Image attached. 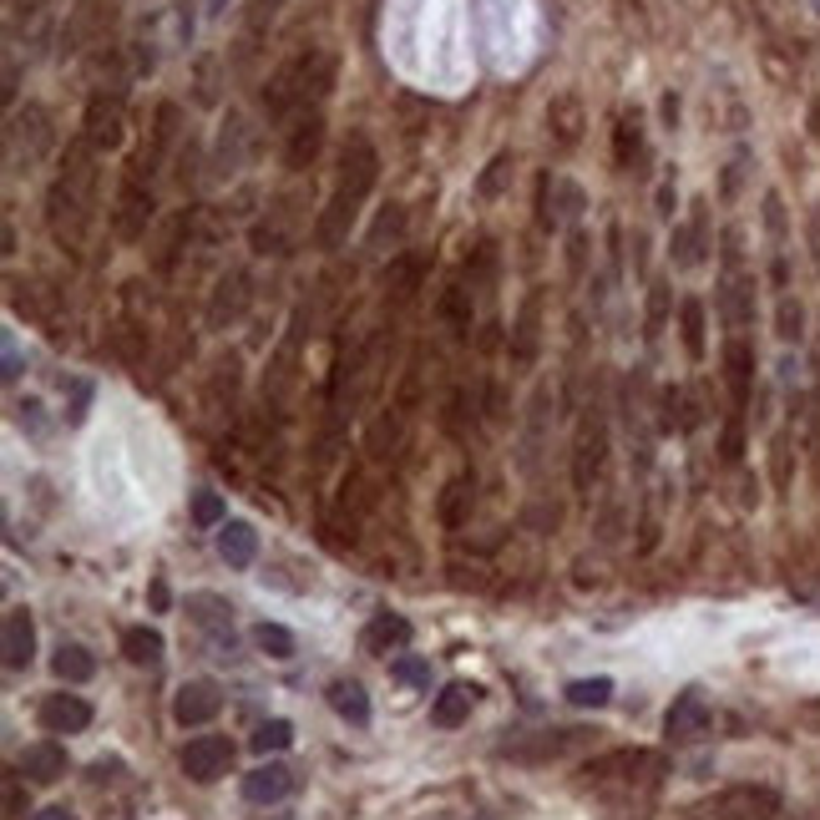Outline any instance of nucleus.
Listing matches in <instances>:
<instances>
[{
    "instance_id": "f257e3e1",
    "label": "nucleus",
    "mask_w": 820,
    "mask_h": 820,
    "mask_svg": "<svg viewBox=\"0 0 820 820\" xmlns=\"http://www.w3.org/2000/svg\"><path fill=\"white\" fill-rule=\"evenodd\" d=\"M375 183H381V152H375V142L365 133H355L345 142V152H339V183L330 192V208L314 223V244L320 249H339L350 238L355 219H360V208H365Z\"/></svg>"
},
{
    "instance_id": "f03ea898",
    "label": "nucleus",
    "mask_w": 820,
    "mask_h": 820,
    "mask_svg": "<svg viewBox=\"0 0 820 820\" xmlns=\"http://www.w3.org/2000/svg\"><path fill=\"white\" fill-rule=\"evenodd\" d=\"M97 147L72 142L66 158H61V173L46 192V223H51V238L61 249H82L91 228V192H97Z\"/></svg>"
},
{
    "instance_id": "7ed1b4c3",
    "label": "nucleus",
    "mask_w": 820,
    "mask_h": 820,
    "mask_svg": "<svg viewBox=\"0 0 820 820\" xmlns=\"http://www.w3.org/2000/svg\"><path fill=\"white\" fill-rule=\"evenodd\" d=\"M339 76V57L324 46H309L294 61H284L264 87V112L269 117H289V112H309V102H324Z\"/></svg>"
},
{
    "instance_id": "20e7f679",
    "label": "nucleus",
    "mask_w": 820,
    "mask_h": 820,
    "mask_svg": "<svg viewBox=\"0 0 820 820\" xmlns=\"http://www.w3.org/2000/svg\"><path fill=\"white\" fill-rule=\"evenodd\" d=\"M122 137H127V102L122 91H97L87 102V117H82V142L97 147V152H117Z\"/></svg>"
},
{
    "instance_id": "39448f33",
    "label": "nucleus",
    "mask_w": 820,
    "mask_h": 820,
    "mask_svg": "<svg viewBox=\"0 0 820 820\" xmlns=\"http://www.w3.org/2000/svg\"><path fill=\"white\" fill-rule=\"evenodd\" d=\"M152 213H158L152 188L142 183V173H127L117 188V203H112V228H117V238H142Z\"/></svg>"
},
{
    "instance_id": "423d86ee",
    "label": "nucleus",
    "mask_w": 820,
    "mask_h": 820,
    "mask_svg": "<svg viewBox=\"0 0 820 820\" xmlns=\"http://www.w3.org/2000/svg\"><path fill=\"white\" fill-rule=\"evenodd\" d=\"M234 765V745L223 734H198L188 749H183V775L198 780V785H213V780L228 775Z\"/></svg>"
},
{
    "instance_id": "0eeeda50",
    "label": "nucleus",
    "mask_w": 820,
    "mask_h": 820,
    "mask_svg": "<svg viewBox=\"0 0 820 820\" xmlns=\"http://www.w3.org/2000/svg\"><path fill=\"white\" fill-rule=\"evenodd\" d=\"M709 724H715V715H709V699H704L699 688H684V694L669 704V715H663V734H669V740H679V745H688V740H704V734H709Z\"/></svg>"
},
{
    "instance_id": "6e6552de",
    "label": "nucleus",
    "mask_w": 820,
    "mask_h": 820,
    "mask_svg": "<svg viewBox=\"0 0 820 820\" xmlns=\"http://www.w3.org/2000/svg\"><path fill=\"white\" fill-rule=\"evenodd\" d=\"M223 709V694L208 679H188V684L173 694V719L183 724V730H198V724H208V719Z\"/></svg>"
},
{
    "instance_id": "1a4fd4ad",
    "label": "nucleus",
    "mask_w": 820,
    "mask_h": 820,
    "mask_svg": "<svg viewBox=\"0 0 820 820\" xmlns=\"http://www.w3.org/2000/svg\"><path fill=\"white\" fill-rule=\"evenodd\" d=\"M780 810V795L765 791V785H734L715 800V816L719 820H765Z\"/></svg>"
},
{
    "instance_id": "9d476101",
    "label": "nucleus",
    "mask_w": 820,
    "mask_h": 820,
    "mask_svg": "<svg viewBox=\"0 0 820 820\" xmlns=\"http://www.w3.org/2000/svg\"><path fill=\"white\" fill-rule=\"evenodd\" d=\"M289 791H294V770L278 760H269L244 775V800H249V806H278Z\"/></svg>"
},
{
    "instance_id": "9b49d317",
    "label": "nucleus",
    "mask_w": 820,
    "mask_h": 820,
    "mask_svg": "<svg viewBox=\"0 0 820 820\" xmlns=\"http://www.w3.org/2000/svg\"><path fill=\"white\" fill-rule=\"evenodd\" d=\"M91 724V704L82 694H51L41 704V730L46 734H82Z\"/></svg>"
},
{
    "instance_id": "f8f14e48",
    "label": "nucleus",
    "mask_w": 820,
    "mask_h": 820,
    "mask_svg": "<svg viewBox=\"0 0 820 820\" xmlns=\"http://www.w3.org/2000/svg\"><path fill=\"white\" fill-rule=\"evenodd\" d=\"M0 654H5V669H26L30 663V654H36V623H30L26 608H11V613H5Z\"/></svg>"
},
{
    "instance_id": "ddd939ff",
    "label": "nucleus",
    "mask_w": 820,
    "mask_h": 820,
    "mask_svg": "<svg viewBox=\"0 0 820 820\" xmlns=\"http://www.w3.org/2000/svg\"><path fill=\"white\" fill-rule=\"evenodd\" d=\"M21 775L36 780V785H57V780L66 775V749H61L57 740H36V745H26V755H21Z\"/></svg>"
},
{
    "instance_id": "4468645a",
    "label": "nucleus",
    "mask_w": 820,
    "mask_h": 820,
    "mask_svg": "<svg viewBox=\"0 0 820 820\" xmlns=\"http://www.w3.org/2000/svg\"><path fill=\"white\" fill-rule=\"evenodd\" d=\"M583 127H587V112H583V102H577L572 91H562V97L547 102V133H552L557 147H572L577 137H583Z\"/></svg>"
},
{
    "instance_id": "2eb2a0df",
    "label": "nucleus",
    "mask_w": 820,
    "mask_h": 820,
    "mask_svg": "<svg viewBox=\"0 0 820 820\" xmlns=\"http://www.w3.org/2000/svg\"><path fill=\"white\" fill-rule=\"evenodd\" d=\"M320 142H324L320 107H314V112H299V122H294V133H289V147H284L289 167H309V162H314V152H320Z\"/></svg>"
},
{
    "instance_id": "dca6fc26",
    "label": "nucleus",
    "mask_w": 820,
    "mask_h": 820,
    "mask_svg": "<svg viewBox=\"0 0 820 820\" xmlns=\"http://www.w3.org/2000/svg\"><path fill=\"white\" fill-rule=\"evenodd\" d=\"M471 704H476V688L471 684H446L436 694V704H431V719H436L440 730H461L471 719Z\"/></svg>"
},
{
    "instance_id": "f3484780",
    "label": "nucleus",
    "mask_w": 820,
    "mask_h": 820,
    "mask_svg": "<svg viewBox=\"0 0 820 820\" xmlns=\"http://www.w3.org/2000/svg\"><path fill=\"white\" fill-rule=\"evenodd\" d=\"M602 451H608V431H602L598 421L583 425V436H577V467H572V476H577V486H593L602 471Z\"/></svg>"
},
{
    "instance_id": "a211bd4d",
    "label": "nucleus",
    "mask_w": 820,
    "mask_h": 820,
    "mask_svg": "<svg viewBox=\"0 0 820 820\" xmlns=\"http://www.w3.org/2000/svg\"><path fill=\"white\" fill-rule=\"evenodd\" d=\"M107 5L102 0H82V5H76L72 11V21H66V30H61V46H66V51H76V46H87V41H97V36H102V21H107Z\"/></svg>"
},
{
    "instance_id": "6ab92c4d",
    "label": "nucleus",
    "mask_w": 820,
    "mask_h": 820,
    "mask_svg": "<svg viewBox=\"0 0 820 820\" xmlns=\"http://www.w3.org/2000/svg\"><path fill=\"white\" fill-rule=\"evenodd\" d=\"M219 557L228 568H249L253 557H259V532L249 522H223L219 532Z\"/></svg>"
},
{
    "instance_id": "aec40b11",
    "label": "nucleus",
    "mask_w": 820,
    "mask_h": 820,
    "mask_svg": "<svg viewBox=\"0 0 820 820\" xmlns=\"http://www.w3.org/2000/svg\"><path fill=\"white\" fill-rule=\"evenodd\" d=\"M330 704H335V715L345 719V724H355V730L370 724V694L355 684V679H335V684H330Z\"/></svg>"
},
{
    "instance_id": "412c9836",
    "label": "nucleus",
    "mask_w": 820,
    "mask_h": 820,
    "mask_svg": "<svg viewBox=\"0 0 820 820\" xmlns=\"http://www.w3.org/2000/svg\"><path fill=\"white\" fill-rule=\"evenodd\" d=\"M244 305H249V278L228 274L219 284V294H213V305H208V324H213V330H223V320H238V314H244Z\"/></svg>"
},
{
    "instance_id": "4be33fe9",
    "label": "nucleus",
    "mask_w": 820,
    "mask_h": 820,
    "mask_svg": "<svg viewBox=\"0 0 820 820\" xmlns=\"http://www.w3.org/2000/svg\"><path fill=\"white\" fill-rule=\"evenodd\" d=\"M188 613L198 618V623H203L208 633H213V638H228V644H234V629H228V623H234V608H228V602L223 598H213V593H192L188 598Z\"/></svg>"
},
{
    "instance_id": "5701e85b",
    "label": "nucleus",
    "mask_w": 820,
    "mask_h": 820,
    "mask_svg": "<svg viewBox=\"0 0 820 820\" xmlns=\"http://www.w3.org/2000/svg\"><path fill=\"white\" fill-rule=\"evenodd\" d=\"M410 644V623L400 613H375L365 629V648L370 654H390V648H406Z\"/></svg>"
},
{
    "instance_id": "b1692460",
    "label": "nucleus",
    "mask_w": 820,
    "mask_h": 820,
    "mask_svg": "<svg viewBox=\"0 0 820 820\" xmlns=\"http://www.w3.org/2000/svg\"><path fill=\"white\" fill-rule=\"evenodd\" d=\"M51 674H57L61 684H87V679L97 674V659H91L82 644H61L57 659H51Z\"/></svg>"
},
{
    "instance_id": "393cba45",
    "label": "nucleus",
    "mask_w": 820,
    "mask_h": 820,
    "mask_svg": "<svg viewBox=\"0 0 820 820\" xmlns=\"http://www.w3.org/2000/svg\"><path fill=\"white\" fill-rule=\"evenodd\" d=\"M613 158H618V167H633V162L644 158V117H638V112H623V117H618Z\"/></svg>"
},
{
    "instance_id": "a878e982",
    "label": "nucleus",
    "mask_w": 820,
    "mask_h": 820,
    "mask_svg": "<svg viewBox=\"0 0 820 820\" xmlns=\"http://www.w3.org/2000/svg\"><path fill=\"white\" fill-rule=\"evenodd\" d=\"M122 654H127V659L133 663H158L162 659V633L158 629H127L122 633Z\"/></svg>"
},
{
    "instance_id": "bb28decb",
    "label": "nucleus",
    "mask_w": 820,
    "mask_h": 820,
    "mask_svg": "<svg viewBox=\"0 0 820 820\" xmlns=\"http://www.w3.org/2000/svg\"><path fill=\"white\" fill-rule=\"evenodd\" d=\"M436 309H440V320L451 324L456 335H467V330H471V289H467V284H451V289L440 294Z\"/></svg>"
},
{
    "instance_id": "cd10ccee",
    "label": "nucleus",
    "mask_w": 820,
    "mask_h": 820,
    "mask_svg": "<svg viewBox=\"0 0 820 820\" xmlns=\"http://www.w3.org/2000/svg\"><path fill=\"white\" fill-rule=\"evenodd\" d=\"M421 269H425V259H421V253H400L396 264L385 269V289H396V299H406V294H415V284H421Z\"/></svg>"
},
{
    "instance_id": "c85d7f7f",
    "label": "nucleus",
    "mask_w": 820,
    "mask_h": 820,
    "mask_svg": "<svg viewBox=\"0 0 820 820\" xmlns=\"http://www.w3.org/2000/svg\"><path fill=\"white\" fill-rule=\"evenodd\" d=\"M724 365H730V390H734V400L745 406V400H749V370H755V355H749L745 339H734V345H730Z\"/></svg>"
},
{
    "instance_id": "c756f323",
    "label": "nucleus",
    "mask_w": 820,
    "mask_h": 820,
    "mask_svg": "<svg viewBox=\"0 0 820 820\" xmlns=\"http://www.w3.org/2000/svg\"><path fill=\"white\" fill-rule=\"evenodd\" d=\"M562 694H568L577 709H602V704L613 699V679H602V674L598 679H572Z\"/></svg>"
},
{
    "instance_id": "7c9ffc66",
    "label": "nucleus",
    "mask_w": 820,
    "mask_h": 820,
    "mask_svg": "<svg viewBox=\"0 0 820 820\" xmlns=\"http://www.w3.org/2000/svg\"><path fill=\"white\" fill-rule=\"evenodd\" d=\"M471 492H476V482H471V476H456V482L446 486V497H440V522H446V527H461V522H467Z\"/></svg>"
},
{
    "instance_id": "2f4dec72",
    "label": "nucleus",
    "mask_w": 820,
    "mask_h": 820,
    "mask_svg": "<svg viewBox=\"0 0 820 820\" xmlns=\"http://www.w3.org/2000/svg\"><path fill=\"white\" fill-rule=\"evenodd\" d=\"M679 324H684L688 360H704V305L699 299H684V305H679Z\"/></svg>"
},
{
    "instance_id": "473e14b6",
    "label": "nucleus",
    "mask_w": 820,
    "mask_h": 820,
    "mask_svg": "<svg viewBox=\"0 0 820 820\" xmlns=\"http://www.w3.org/2000/svg\"><path fill=\"white\" fill-rule=\"evenodd\" d=\"M249 745L259 749V755H278V749L294 745V724H289V719H264V724L253 730Z\"/></svg>"
},
{
    "instance_id": "72a5a7b5",
    "label": "nucleus",
    "mask_w": 820,
    "mask_h": 820,
    "mask_svg": "<svg viewBox=\"0 0 820 820\" xmlns=\"http://www.w3.org/2000/svg\"><path fill=\"white\" fill-rule=\"evenodd\" d=\"M253 644L264 648L269 659H294V633L284 629V623H259V629H253Z\"/></svg>"
},
{
    "instance_id": "f704fd0d",
    "label": "nucleus",
    "mask_w": 820,
    "mask_h": 820,
    "mask_svg": "<svg viewBox=\"0 0 820 820\" xmlns=\"http://www.w3.org/2000/svg\"><path fill=\"white\" fill-rule=\"evenodd\" d=\"M699 234H704V213H694V219H688L684 228L674 234V249H679L674 259H679L684 269H688V264H699V253H704V249H699Z\"/></svg>"
},
{
    "instance_id": "c9c22d12",
    "label": "nucleus",
    "mask_w": 820,
    "mask_h": 820,
    "mask_svg": "<svg viewBox=\"0 0 820 820\" xmlns=\"http://www.w3.org/2000/svg\"><path fill=\"white\" fill-rule=\"evenodd\" d=\"M390 679H400V684H410V688H431V663L415 659V654H400V659L390 663Z\"/></svg>"
},
{
    "instance_id": "e433bc0d",
    "label": "nucleus",
    "mask_w": 820,
    "mask_h": 820,
    "mask_svg": "<svg viewBox=\"0 0 820 820\" xmlns=\"http://www.w3.org/2000/svg\"><path fill=\"white\" fill-rule=\"evenodd\" d=\"M517 360H532V350H537V299H532L527 309H522V320H517Z\"/></svg>"
},
{
    "instance_id": "4c0bfd02",
    "label": "nucleus",
    "mask_w": 820,
    "mask_h": 820,
    "mask_svg": "<svg viewBox=\"0 0 820 820\" xmlns=\"http://www.w3.org/2000/svg\"><path fill=\"white\" fill-rule=\"evenodd\" d=\"M192 522H198V527H219L223 522V497L219 492H198V497H192Z\"/></svg>"
},
{
    "instance_id": "58836bf2",
    "label": "nucleus",
    "mask_w": 820,
    "mask_h": 820,
    "mask_svg": "<svg viewBox=\"0 0 820 820\" xmlns=\"http://www.w3.org/2000/svg\"><path fill=\"white\" fill-rule=\"evenodd\" d=\"M507 167H512V158H507V152H501V158H492V167H486L482 183H476V188H482V198H497V192H501V173H507Z\"/></svg>"
},
{
    "instance_id": "ea45409f",
    "label": "nucleus",
    "mask_w": 820,
    "mask_h": 820,
    "mask_svg": "<svg viewBox=\"0 0 820 820\" xmlns=\"http://www.w3.org/2000/svg\"><path fill=\"white\" fill-rule=\"evenodd\" d=\"M400 228H406V213H381V223H375V244H385V238H400Z\"/></svg>"
},
{
    "instance_id": "a19ab883",
    "label": "nucleus",
    "mask_w": 820,
    "mask_h": 820,
    "mask_svg": "<svg viewBox=\"0 0 820 820\" xmlns=\"http://www.w3.org/2000/svg\"><path fill=\"white\" fill-rule=\"evenodd\" d=\"M740 451H745V431H740V415H734L730 431H724V461H740Z\"/></svg>"
},
{
    "instance_id": "79ce46f5",
    "label": "nucleus",
    "mask_w": 820,
    "mask_h": 820,
    "mask_svg": "<svg viewBox=\"0 0 820 820\" xmlns=\"http://www.w3.org/2000/svg\"><path fill=\"white\" fill-rule=\"evenodd\" d=\"M5 816H30L26 810V795H21V780H5Z\"/></svg>"
},
{
    "instance_id": "37998d69",
    "label": "nucleus",
    "mask_w": 820,
    "mask_h": 820,
    "mask_svg": "<svg viewBox=\"0 0 820 820\" xmlns=\"http://www.w3.org/2000/svg\"><path fill=\"white\" fill-rule=\"evenodd\" d=\"M780 335H785V339L800 335V309H791V305L780 309Z\"/></svg>"
},
{
    "instance_id": "c03bdc74",
    "label": "nucleus",
    "mask_w": 820,
    "mask_h": 820,
    "mask_svg": "<svg viewBox=\"0 0 820 820\" xmlns=\"http://www.w3.org/2000/svg\"><path fill=\"white\" fill-rule=\"evenodd\" d=\"M30 820H76L66 806H46V810H30Z\"/></svg>"
},
{
    "instance_id": "a18cd8bd",
    "label": "nucleus",
    "mask_w": 820,
    "mask_h": 820,
    "mask_svg": "<svg viewBox=\"0 0 820 820\" xmlns=\"http://www.w3.org/2000/svg\"><path fill=\"white\" fill-rule=\"evenodd\" d=\"M167 602H173V598H167V583H162V577H158V583H152V608H158V613H162Z\"/></svg>"
}]
</instances>
